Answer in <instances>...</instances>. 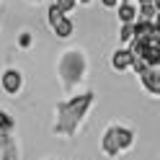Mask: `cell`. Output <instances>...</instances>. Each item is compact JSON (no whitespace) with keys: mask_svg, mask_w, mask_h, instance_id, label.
<instances>
[{"mask_svg":"<svg viewBox=\"0 0 160 160\" xmlns=\"http://www.w3.org/2000/svg\"><path fill=\"white\" fill-rule=\"evenodd\" d=\"M122 3H127V0H122Z\"/></svg>","mask_w":160,"mask_h":160,"instance_id":"obj_23","label":"cell"},{"mask_svg":"<svg viewBox=\"0 0 160 160\" xmlns=\"http://www.w3.org/2000/svg\"><path fill=\"white\" fill-rule=\"evenodd\" d=\"M139 5H155V0H139Z\"/></svg>","mask_w":160,"mask_h":160,"instance_id":"obj_20","label":"cell"},{"mask_svg":"<svg viewBox=\"0 0 160 160\" xmlns=\"http://www.w3.org/2000/svg\"><path fill=\"white\" fill-rule=\"evenodd\" d=\"M28 44H31V36L23 34V36H21V47H28Z\"/></svg>","mask_w":160,"mask_h":160,"instance_id":"obj_18","label":"cell"},{"mask_svg":"<svg viewBox=\"0 0 160 160\" xmlns=\"http://www.w3.org/2000/svg\"><path fill=\"white\" fill-rule=\"evenodd\" d=\"M47 13H49L47 18H49V26H52V28H54V26H57V23H59V21H62V18H65V13L59 11V8H57L54 3L49 5V11H47Z\"/></svg>","mask_w":160,"mask_h":160,"instance_id":"obj_13","label":"cell"},{"mask_svg":"<svg viewBox=\"0 0 160 160\" xmlns=\"http://www.w3.org/2000/svg\"><path fill=\"white\" fill-rule=\"evenodd\" d=\"M103 152L108 155V158H119V152H122V150H119V145H116V139H114V132H111V127L106 129L103 132Z\"/></svg>","mask_w":160,"mask_h":160,"instance_id":"obj_7","label":"cell"},{"mask_svg":"<svg viewBox=\"0 0 160 160\" xmlns=\"http://www.w3.org/2000/svg\"><path fill=\"white\" fill-rule=\"evenodd\" d=\"M103 5L106 8H114V5H119V0H103Z\"/></svg>","mask_w":160,"mask_h":160,"instance_id":"obj_19","label":"cell"},{"mask_svg":"<svg viewBox=\"0 0 160 160\" xmlns=\"http://www.w3.org/2000/svg\"><path fill=\"white\" fill-rule=\"evenodd\" d=\"M0 160H18V147L13 134H0Z\"/></svg>","mask_w":160,"mask_h":160,"instance_id":"obj_3","label":"cell"},{"mask_svg":"<svg viewBox=\"0 0 160 160\" xmlns=\"http://www.w3.org/2000/svg\"><path fill=\"white\" fill-rule=\"evenodd\" d=\"M11 129H13V119L5 111H0V134H11Z\"/></svg>","mask_w":160,"mask_h":160,"instance_id":"obj_14","label":"cell"},{"mask_svg":"<svg viewBox=\"0 0 160 160\" xmlns=\"http://www.w3.org/2000/svg\"><path fill=\"white\" fill-rule=\"evenodd\" d=\"M75 3H78V0H75ZM80 3H91V0H80Z\"/></svg>","mask_w":160,"mask_h":160,"instance_id":"obj_21","label":"cell"},{"mask_svg":"<svg viewBox=\"0 0 160 160\" xmlns=\"http://www.w3.org/2000/svg\"><path fill=\"white\" fill-rule=\"evenodd\" d=\"M111 132H114V139H116L119 150H127V147H132V142H134V134H132V129H127V127H111Z\"/></svg>","mask_w":160,"mask_h":160,"instance_id":"obj_6","label":"cell"},{"mask_svg":"<svg viewBox=\"0 0 160 160\" xmlns=\"http://www.w3.org/2000/svg\"><path fill=\"white\" fill-rule=\"evenodd\" d=\"M93 103V93H80L75 98H70V101L59 103L57 106V122H54V134H65V137H72L78 132V124L83 122L85 111L91 108Z\"/></svg>","mask_w":160,"mask_h":160,"instance_id":"obj_1","label":"cell"},{"mask_svg":"<svg viewBox=\"0 0 160 160\" xmlns=\"http://www.w3.org/2000/svg\"><path fill=\"white\" fill-rule=\"evenodd\" d=\"M158 8L155 5H139V11H137V16H139V21H155V13Z\"/></svg>","mask_w":160,"mask_h":160,"instance_id":"obj_12","label":"cell"},{"mask_svg":"<svg viewBox=\"0 0 160 160\" xmlns=\"http://www.w3.org/2000/svg\"><path fill=\"white\" fill-rule=\"evenodd\" d=\"M111 65H114V70H124V67L132 65V54L127 49H116L114 57H111Z\"/></svg>","mask_w":160,"mask_h":160,"instance_id":"obj_9","label":"cell"},{"mask_svg":"<svg viewBox=\"0 0 160 160\" xmlns=\"http://www.w3.org/2000/svg\"><path fill=\"white\" fill-rule=\"evenodd\" d=\"M21 83H23V78H21L18 70H5L3 72V88L8 93H18L21 91Z\"/></svg>","mask_w":160,"mask_h":160,"instance_id":"obj_5","label":"cell"},{"mask_svg":"<svg viewBox=\"0 0 160 160\" xmlns=\"http://www.w3.org/2000/svg\"><path fill=\"white\" fill-rule=\"evenodd\" d=\"M132 67H134V72H137V75H142L145 70H147V65L142 62V59H132Z\"/></svg>","mask_w":160,"mask_h":160,"instance_id":"obj_17","label":"cell"},{"mask_svg":"<svg viewBox=\"0 0 160 160\" xmlns=\"http://www.w3.org/2000/svg\"><path fill=\"white\" fill-rule=\"evenodd\" d=\"M85 54L80 49H67V52L59 57V65H57V72L62 78L65 88H75L85 75Z\"/></svg>","mask_w":160,"mask_h":160,"instance_id":"obj_2","label":"cell"},{"mask_svg":"<svg viewBox=\"0 0 160 160\" xmlns=\"http://www.w3.org/2000/svg\"><path fill=\"white\" fill-rule=\"evenodd\" d=\"M72 28H75V23L70 21V18H62V21H59V23L54 26V34H57L59 39H67L70 34H72Z\"/></svg>","mask_w":160,"mask_h":160,"instance_id":"obj_11","label":"cell"},{"mask_svg":"<svg viewBox=\"0 0 160 160\" xmlns=\"http://www.w3.org/2000/svg\"><path fill=\"white\" fill-rule=\"evenodd\" d=\"M139 78H142L145 88H147V91L152 93V96H158V93H160V72H158V67H147Z\"/></svg>","mask_w":160,"mask_h":160,"instance_id":"obj_4","label":"cell"},{"mask_svg":"<svg viewBox=\"0 0 160 160\" xmlns=\"http://www.w3.org/2000/svg\"><path fill=\"white\" fill-rule=\"evenodd\" d=\"M119 18H122V23H134L137 18V8L129 5V3H122L119 5Z\"/></svg>","mask_w":160,"mask_h":160,"instance_id":"obj_10","label":"cell"},{"mask_svg":"<svg viewBox=\"0 0 160 160\" xmlns=\"http://www.w3.org/2000/svg\"><path fill=\"white\" fill-rule=\"evenodd\" d=\"M119 39H122V42H132V39H134V34H132V23H124V26H122Z\"/></svg>","mask_w":160,"mask_h":160,"instance_id":"obj_15","label":"cell"},{"mask_svg":"<svg viewBox=\"0 0 160 160\" xmlns=\"http://www.w3.org/2000/svg\"><path fill=\"white\" fill-rule=\"evenodd\" d=\"M31 3H39V0H31Z\"/></svg>","mask_w":160,"mask_h":160,"instance_id":"obj_22","label":"cell"},{"mask_svg":"<svg viewBox=\"0 0 160 160\" xmlns=\"http://www.w3.org/2000/svg\"><path fill=\"white\" fill-rule=\"evenodd\" d=\"M54 5H57V8H59L62 13H70V11H72V8H75L78 3H75V0H57Z\"/></svg>","mask_w":160,"mask_h":160,"instance_id":"obj_16","label":"cell"},{"mask_svg":"<svg viewBox=\"0 0 160 160\" xmlns=\"http://www.w3.org/2000/svg\"><path fill=\"white\" fill-rule=\"evenodd\" d=\"M142 62H145L147 67H158V65H160V44H147Z\"/></svg>","mask_w":160,"mask_h":160,"instance_id":"obj_8","label":"cell"}]
</instances>
